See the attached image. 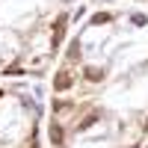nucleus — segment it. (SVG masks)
Masks as SVG:
<instances>
[{"mask_svg": "<svg viewBox=\"0 0 148 148\" xmlns=\"http://www.w3.org/2000/svg\"><path fill=\"white\" fill-rule=\"evenodd\" d=\"M62 36H65V15H59L56 18V27H53V47L62 42Z\"/></svg>", "mask_w": 148, "mask_h": 148, "instance_id": "1", "label": "nucleus"}, {"mask_svg": "<svg viewBox=\"0 0 148 148\" xmlns=\"http://www.w3.org/2000/svg\"><path fill=\"white\" fill-rule=\"evenodd\" d=\"M68 86H71V77H68V74L62 71V74H59V77H56V89L62 92V89H68Z\"/></svg>", "mask_w": 148, "mask_h": 148, "instance_id": "2", "label": "nucleus"}, {"mask_svg": "<svg viewBox=\"0 0 148 148\" xmlns=\"http://www.w3.org/2000/svg\"><path fill=\"white\" fill-rule=\"evenodd\" d=\"M51 139H53L56 145H59V142H62V130H59L56 125H51Z\"/></svg>", "mask_w": 148, "mask_h": 148, "instance_id": "3", "label": "nucleus"}, {"mask_svg": "<svg viewBox=\"0 0 148 148\" xmlns=\"http://www.w3.org/2000/svg\"><path fill=\"white\" fill-rule=\"evenodd\" d=\"M86 77H89V80H101V77H104V74H101V71H98V68H86Z\"/></svg>", "mask_w": 148, "mask_h": 148, "instance_id": "4", "label": "nucleus"}]
</instances>
